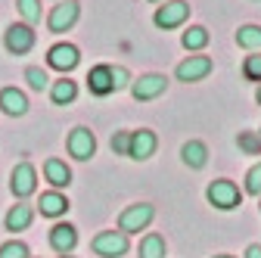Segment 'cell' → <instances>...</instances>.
I'll use <instances>...</instances> for the list:
<instances>
[{
  "label": "cell",
  "instance_id": "1",
  "mask_svg": "<svg viewBox=\"0 0 261 258\" xmlns=\"http://www.w3.org/2000/svg\"><path fill=\"white\" fill-rule=\"evenodd\" d=\"M152 218H155V209H152L149 202H134V205H127V209L118 215V230H121L124 237L140 234V230H146L149 224H152Z\"/></svg>",
  "mask_w": 261,
  "mask_h": 258
},
{
  "label": "cell",
  "instance_id": "2",
  "mask_svg": "<svg viewBox=\"0 0 261 258\" xmlns=\"http://www.w3.org/2000/svg\"><path fill=\"white\" fill-rule=\"evenodd\" d=\"M205 196H208V202L218 209V212H233L237 205H240V199H243V193H240V187L233 184V180H212L208 184V190H205Z\"/></svg>",
  "mask_w": 261,
  "mask_h": 258
},
{
  "label": "cell",
  "instance_id": "3",
  "mask_svg": "<svg viewBox=\"0 0 261 258\" xmlns=\"http://www.w3.org/2000/svg\"><path fill=\"white\" fill-rule=\"evenodd\" d=\"M90 249L100 258H121V255H127L130 243H127V237L121 230H100L90 240Z\"/></svg>",
  "mask_w": 261,
  "mask_h": 258
},
{
  "label": "cell",
  "instance_id": "4",
  "mask_svg": "<svg viewBox=\"0 0 261 258\" xmlns=\"http://www.w3.org/2000/svg\"><path fill=\"white\" fill-rule=\"evenodd\" d=\"M165 90H168V78L155 75V72L140 75L137 81H130V96H134L137 103H149V100H155V96H162Z\"/></svg>",
  "mask_w": 261,
  "mask_h": 258
},
{
  "label": "cell",
  "instance_id": "5",
  "mask_svg": "<svg viewBox=\"0 0 261 258\" xmlns=\"http://www.w3.org/2000/svg\"><path fill=\"white\" fill-rule=\"evenodd\" d=\"M10 190H13L16 199L31 196V193L38 190V171H35V165H31V162H19L13 168V174H10Z\"/></svg>",
  "mask_w": 261,
  "mask_h": 258
},
{
  "label": "cell",
  "instance_id": "6",
  "mask_svg": "<svg viewBox=\"0 0 261 258\" xmlns=\"http://www.w3.org/2000/svg\"><path fill=\"white\" fill-rule=\"evenodd\" d=\"M81 16V7L75 4V0H59V4L53 7V13L47 16V25L53 35H62V31H69Z\"/></svg>",
  "mask_w": 261,
  "mask_h": 258
},
{
  "label": "cell",
  "instance_id": "7",
  "mask_svg": "<svg viewBox=\"0 0 261 258\" xmlns=\"http://www.w3.org/2000/svg\"><path fill=\"white\" fill-rule=\"evenodd\" d=\"M4 44H7V50H10L13 56L28 53L31 47H35V28L25 25V22H13V25L7 28V35H4Z\"/></svg>",
  "mask_w": 261,
  "mask_h": 258
},
{
  "label": "cell",
  "instance_id": "8",
  "mask_svg": "<svg viewBox=\"0 0 261 258\" xmlns=\"http://www.w3.org/2000/svg\"><path fill=\"white\" fill-rule=\"evenodd\" d=\"M65 146H69L72 159L87 162V159H93V152H96V137H93L90 127H75V131L69 134V140H65Z\"/></svg>",
  "mask_w": 261,
  "mask_h": 258
},
{
  "label": "cell",
  "instance_id": "9",
  "mask_svg": "<svg viewBox=\"0 0 261 258\" xmlns=\"http://www.w3.org/2000/svg\"><path fill=\"white\" fill-rule=\"evenodd\" d=\"M212 66H215V62H212V56H205V53H196V56H187L184 62H180V66L174 69V75H177V81H202L208 72H212Z\"/></svg>",
  "mask_w": 261,
  "mask_h": 258
},
{
  "label": "cell",
  "instance_id": "10",
  "mask_svg": "<svg viewBox=\"0 0 261 258\" xmlns=\"http://www.w3.org/2000/svg\"><path fill=\"white\" fill-rule=\"evenodd\" d=\"M187 16H190V4H187V0H165V7L155 10L152 22L159 28H177V25L187 22Z\"/></svg>",
  "mask_w": 261,
  "mask_h": 258
},
{
  "label": "cell",
  "instance_id": "11",
  "mask_svg": "<svg viewBox=\"0 0 261 258\" xmlns=\"http://www.w3.org/2000/svg\"><path fill=\"white\" fill-rule=\"evenodd\" d=\"M78 62H81V53H78L75 44H56V47H50V53H47V66L56 69V72H62V75L72 72Z\"/></svg>",
  "mask_w": 261,
  "mask_h": 258
},
{
  "label": "cell",
  "instance_id": "12",
  "mask_svg": "<svg viewBox=\"0 0 261 258\" xmlns=\"http://www.w3.org/2000/svg\"><path fill=\"white\" fill-rule=\"evenodd\" d=\"M159 146V137L149 131V127H140V131H130V149L127 156L137 159V162H143V159H149Z\"/></svg>",
  "mask_w": 261,
  "mask_h": 258
},
{
  "label": "cell",
  "instance_id": "13",
  "mask_svg": "<svg viewBox=\"0 0 261 258\" xmlns=\"http://www.w3.org/2000/svg\"><path fill=\"white\" fill-rule=\"evenodd\" d=\"M78 246V230L72 224H53L50 230V249L56 255H72V249Z\"/></svg>",
  "mask_w": 261,
  "mask_h": 258
},
{
  "label": "cell",
  "instance_id": "14",
  "mask_svg": "<svg viewBox=\"0 0 261 258\" xmlns=\"http://www.w3.org/2000/svg\"><path fill=\"white\" fill-rule=\"evenodd\" d=\"M0 109L7 115H13V118H19V115L28 112V96L22 90H16V87H4L0 90Z\"/></svg>",
  "mask_w": 261,
  "mask_h": 258
},
{
  "label": "cell",
  "instance_id": "15",
  "mask_svg": "<svg viewBox=\"0 0 261 258\" xmlns=\"http://www.w3.org/2000/svg\"><path fill=\"white\" fill-rule=\"evenodd\" d=\"M180 159H184L187 168L199 171V168H205V162H208V146H205L202 140H187L184 149H180Z\"/></svg>",
  "mask_w": 261,
  "mask_h": 258
},
{
  "label": "cell",
  "instance_id": "16",
  "mask_svg": "<svg viewBox=\"0 0 261 258\" xmlns=\"http://www.w3.org/2000/svg\"><path fill=\"white\" fill-rule=\"evenodd\" d=\"M87 87L93 96H106L112 93V66H93L87 72Z\"/></svg>",
  "mask_w": 261,
  "mask_h": 258
},
{
  "label": "cell",
  "instance_id": "17",
  "mask_svg": "<svg viewBox=\"0 0 261 258\" xmlns=\"http://www.w3.org/2000/svg\"><path fill=\"white\" fill-rule=\"evenodd\" d=\"M44 174H47V180H50L56 190H62V187L72 184V168L65 165L62 159H47V162H44Z\"/></svg>",
  "mask_w": 261,
  "mask_h": 258
},
{
  "label": "cell",
  "instance_id": "18",
  "mask_svg": "<svg viewBox=\"0 0 261 258\" xmlns=\"http://www.w3.org/2000/svg\"><path fill=\"white\" fill-rule=\"evenodd\" d=\"M41 215H47V218H59V215H65L69 212V199L62 196L59 190H50V193H41Z\"/></svg>",
  "mask_w": 261,
  "mask_h": 258
},
{
  "label": "cell",
  "instance_id": "19",
  "mask_svg": "<svg viewBox=\"0 0 261 258\" xmlns=\"http://www.w3.org/2000/svg\"><path fill=\"white\" fill-rule=\"evenodd\" d=\"M31 221H35V209L25 205V202H19V205H13V209L7 212V230H13V234L28 230Z\"/></svg>",
  "mask_w": 261,
  "mask_h": 258
},
{
  "label": "cell",
  "instance_id": "20",
  "mask_svg": "<svg viewBox=\"0 0 261 258\" xmlns=\"http://www.w3.org/2000/svg\"><path fill=\"white\" fill-rule=\"evenodd\" d=\"M180 44H184V50H190V53H202L205 44H208V28H202V25H190L184 35H180Z\"/></svg>",
  "mask_w": 261,
  "mask_h": 258
},
{
  "label": "cell",
  "instance_id": "21",
  "mask_svg": "<svg viewBox=\"0 0 261 258\" xmlns=\"http://www.w3.org/2000/svg\"><path fill=\"white\" fill-rule=\"evenodd\" d=\"M168 246H165V237L159 234H146L140 240V249H137V258H165Z\"/></svg>",
  "mask_w": 261,
  "mask_h": 258
},
{
  "label": "cell",
  "instance_id": "22",
  "mask_svg": "<svg viewBox=\"0 0 261 258\" xmlns=\"http://www.w3.org/2000/svg\"><path fill=\"white\" fill-rule=\"evenodd\" d=\"M50 96H53V103H56V106H69L75 96H78V84L69 81V78L53 81V84H50Z\"/></svg>",
  "mask_w": 261,
  "mask_h": 258
},
{
  "label": "cell",
  "instance_id": "23",
  "mask_svg": "<svg viewBox=\"0 0 261 258\" xmlns=\"http://www.w3.org/2000/svg\"><path fill=\"white\" fill-rule=\"evenodd\" d=\"M237 44L243 50H261V25H240Z\"/></svg>",
  "mask_w": 261,
  "mask_h": 258
},
{
  "label": "cell",
  "instance_id": "24",
  "mask_svg": "<svg viewBox=\"0 0 261 258\" xmlns=\"http://www.w3.org/2000/svg\"><path fill=\"white\" fill-rule=\"evenodd\" d=\"M25 78H28V87L38 90V93L50 87V78H47V72H44L41 66H28V69H25Z\"/></svg>",
  "mask_w": 261,
  "mask_h": 258
},
{
  "label": "cell",
  "instance_id": "25",
  "mask_svg": "<svg viewBox=\"0 0 261 258\" xmlns=\"http://www.w3.org/2000/svg\"><path fill=\"white\" fill-rule=\"evenodd\" d=\"M19 13L25 16V25H35L41 22V0H16Z\"/></svg>",
  "mask_w": 261,
  "mask_h": 258
},
{
  "label": "cell",
  "instance_id": "26",
  "mask_svg": "<svg viewBox=\"0 0 261 258\" xmlns=\"http://www.w3.org/2000/svg\"><path fill=\"white\" fill-rule=\"evenodd\" d=\"M28 255L31 252H28V246L22 240H10V243L0 246V258H28Z\"/></svg>",
  "mask_w": 261,
  "mask_h": 258
},
{
  "label": "cell",
  "instance_id": "27",
  "mask_svg": "<svg viewBox=\"0 0 261 258\" xmlns=\"http://www.w3.org/2000/svg\"><path fill=\"white\" fill-rule=\"evenodd\" d=\"M243 75H246L249 81H258V84H261V56H258V53H255V56H246Z\"/></svg>",
  "mask_w": 261,
  "mask_h": 258
},
{
  "label": "cell",
  "instance_id": "28",
  "mask_svg": "<svg viewBox=\"0 0 261 258\" xmlns=\"http://www.w3.org/2000/svg\"><path fill=\"white\" fill-rule=\"evenodd\" d=\"M246 193H252V196H261V162L249 168V174H246Z\"/></svg>",
  "mask_w": 261,
  "mask_h": 258
},
{
  "label": "cell",
  "instance_id": "29",
  "mask_svg": "<svg viewBox=\"0 0 261 258\" xmlns=\"http://www.w3.org/2000/svg\"><path fill=\"white\" fill-rule=\"evenodd\" d=\"M127 149H130V131H118L112 137V152L115 156H127Z\"/></svg>",
  "mask_w": 261,
  "mask_h": 258
},
{
  "label": "cell",
  "instance_id": "30",
  "mask_svg": "<svg viewBox=\"0 0 261 258\" xmlns=\"http://www.w3.org/2000/svg\"><path fill=\"white\" fill-rule=\"evenodd\" d=\"M121 87H130V72L124 66H115L112 69V90H121Z\"/></svg>",
  "mask_w": 261,
  "mask_h": 258
},
{
  "label": "cell",
  "instance_id": "31",
  "mask_svg": "<svg viewBox=\"0 0 261 258\" xmlns=\"http://www.w3.org/2000/svg\"><path fill=\"white\" fill-rule=\"evenodd\" d=\"M240 146H243L246 152L258 156V152H261V137H255V134H243V137H240Z\"/></svg>",
  "mask_w": 261,
  "mask_h": 258
},
{
  "label": "cell",
  "instance_id": "32",
  "mask_svg": "<svg viewBox=\"0 0 261 258\" xmlns=\"http://www.w3.org/2000/svg\"><path fill=\"white\" fill-rule=\"evenodd\" d=\"M246 258H261V246H258V243H252V246L246 249Z\"/></svg>",
  "mask_w": 261,
  "mask_h": 258
},
{
  "label": "cell",
  "instance_id": "33",
  "mask_svg": "<svg viewBox=\"0 0 261 258\" xmlns=\"http://www.w3.org/2000/svg\"><path fill=\"white\" fill-rule=\"evenodd\" d=\"M255 96H258V103H261V84H258V93H255Z\"/></svg>",
  "mask_w": 261,
  "mask_h": 258
},
{
  "label": "cell",
  "instance_id": "34",
  "mask_svg": "<svg viewBox=\"0 0 261 258\" xmlns=\"http://www.w3.org/2000/svg\"><path fill=\"white\" fill-rule=\"evenodd\" d=\"M212 258H233V255H212Z\"/></svg>",
  "mask_w": 261,
  "mask_h": 258
},
{
  "label": "cell",
  "instance_id": "35",
  "mask_svg": "<svg viewBox=\"0 0 261 258\" xmlns=\"http://www.w3.org/2000/svg\"><path fill=\"white\" fill-rule=\"evenodd\" d=\"M152 4H165V0H152Z\"/></svg>",
  "mask_w": 261,
  "mask_h": 258
},
{
  "label": "cell",
  "instance_id": "36",
  "mask_svg": "<svg viewBox=\"0 0 261 258\" xmlns=\"http://www.w3.org/2000/svg\"><path fill=\"white\" fill-rule=\"evenodd\" d=\"M62 258H72V255H62Z\"/></svg>",
  "mask_w": 261,
  "mask_h": 258
},
{
  "label": "cell",
  "instance_id": "37",
  "mask_svg": "<svg viewBox=\"0 0 261 258\" xmlns=\"http://www.w3.org/2000/svg\"><path fill=\"white\" fill-rule=\"evenodd\" d=\"M258 137H261V131H258Z\"/></svg>",
  "mask_w": 261,
  "mask_h": 258
}]
</instances>
